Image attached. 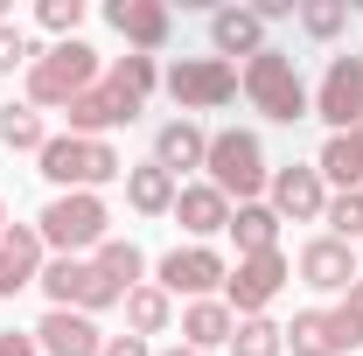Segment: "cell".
Here are the masks:
<instances>
[{"mask_svg": "<svg viewBox=\"0 0 363 356\" xmlns=\"http://www.w3.org/2000/svg\"><path fill=\"white\" fill-rule=\"evenodd\" d=\"M161 84V70H154V56H119L84 98H70L63 105V119H70V133L77 140H105L112 126H133L140 105H147V91Z\"/></svg>", "mask_w": 363, "mask_h": 356, "instance_id": "6da1fadb", "label": "cell"}, {"mask_svg": "<svg viewBox=\"0 0 363 356\" xmlns=\"http://www.w3.org/2000/svg\"><path fill=\"white\" fill-rule=\"evenodd\" d=\"M43 161V175L56 182V196H98L105 182H126V161H119V147L112 140H77V133H49V147L35 154Z\"/></svg>", "mask_w": 363, "mask_h": 356, "instance_id": "7a4b0ae2", "label": "cell"}, {"mask_svg": "<svg viewBox=\"0 0 363 356\" xmlns=\"http://www.w3.org/2000/svg\"><path fill=\"white\" fill-rule=\"evenodd\" d=\"M238 91L252 98V112H266L272 126H294V119H308V84H301V63L286 56V49H259L245 70H238Z\"/></svg>", "mask_w": 363, "mask_h": 356, "instance_id": "3957f363", "label": "cell"}, {"mask_svg": "<svg viewBox=\"0 0 363 356\" xmlns=\"http://www.w3.org/2000/svg\"><path fill=\"white\" fill-rule=\"evenodd\" d=\"M98 84V49L84 43V35H70V43H49L35 63H28V105L35 112H63L70 98H84V91Z\"/></svg>", "mask_w": 363, "mask_h": 356, "instance_id": "277c9868", "label": "cell"}, {"mask_svg": "<svg viewBox=\"0 0 363 356\" xmlns=\"http://www.w3.org/2000/svg\"><path fill=\"white\" fill-rule=\"evenodd\" d=\"M203 168H210V189H224L230 203H259V189L272 182L266 147H259V133H245V126H224V133H210V154H203Z\"/></svg>", "mask_w": 363, "mask_h": 356, "instance_id": "5b68a950", "label": "cell"}, {"mask_svg": "<svg viewBox=\"0 0 363 356\" xmlns=\"http://www.w3.org/2000/svg\"><path fill=\"white\" fill-rule=\"evenodd\" d=\"M43 230V245H56V259H77V252H98L105 238H112V210H105V196H49V210L35 217Z\"/></svg>", "mask_w": 363, "mask_h": 356, "instance_id": "8992f818", "label": "cell"}, {"mask_svg": "<svg viewBox=\"0 0 363 356\" xmlns=\"http://www.w3.org/2000/svg\"><path fill=\"white\" fill-rule=\"evenodd\" d=\"M308 112H315L328 133H357V126H363V56H357V49L328 56V70H321Z\"/></svg>", "mask_w": 363, "mask_h": 356, "instance_id": "52a82bcc", "label": "cell"}, {"mask_svg": "<svg viewBox=\"0 0 363 356\" xmlns=\"http://www.w3.org/2000/svg\"><path fill=\"white\" fill-rule=\"evenodd\" d=\"M35 287L49 294V308H70V314H98V308H119V301H126L91 259H49Z\"/></svg>", "mask_w": 363, "mask_h": 356, "instance_id": "ba28073f", "label": "cell"}, {"mask_svg": "<svg viewBox=\"0 0 363 356\" xmlns=\"http://www.w3.org/2000/svg\"><path fill=\"white\" fill-rule=\"evenodd\" d=\"M168 98L182 112H217V105L238 98V63H224V56H182L168 70Z\"/></svg>", "mask_w": 363, "mask_h": 356, "instance_id": "9c48e42d", "label": "cell"}, {"mask_svg": "<svg viewBox=\"0 0 363 356\" xmlns=\"http://www.w3.org/2000/svg\"><path fill=\"white\" fill-rule=\"evenodd\" d=\"M294 279V266H286V252H259V259H238L224 279V308L245 321V314H266L272 301H279V287Z\"/></svg>", "mask_w": 363, "mask_h": 356, "instance_id": "30bf717a", "label": "cell"}, {"mask_svg": "<svg viewBox=\"0 0 363 356\" xmlns=\"http://www.w3.org/2000/svg\"><path fill=\"white\" fill-rule=\"evenodd\" d=\"M230 279V266H224V252H210V245H175L168 259H161V294L175 301V294H189V301H210L217 287Z\"/></svg>", "mask_w": 363, "mask_h": 356, "instance_id": "8fae6325", "label": "cell"}, {"mask_svg": "<svg viewBox=\"0 0 363 356\" xmlns=\"http://www.w3.org/2000/svg\"><path fill=\"white\" fill-rule=\"evenodd\" d=\"M294 266H301V279H308L315 294H350V287L363 279V272H357V252H350L342 238H308Z\"/></svg>", "mask_w": 363, "mask_h": 356, "instance_id": "7c38bea8", "label": "cell"}, {"mask_svg": "<svg viewBox=\"0 0 363 356\" xmlns=\"http://www.w3.org/2000/svg\"><path fill=\"white\" fill-rule=\"evenodd\" d=\"M272 217L286 223H321V210H328V182L315 175V168H272Z\"/></svg>", "mask_w": 363, "mask_h": 356, "instance_id": "4fadbf2b", "label": "cell"}, {"mask_svg": "<svg viewBox=\"0 0 363 356\" xmlns=\"http://www.w3.org/2000/svg\"><path fill=\"white\" fill-rule=\"evenodd\" d=\"M105 21L133 43V56H154V49H168V35H175V14H168L161 0H112Z\"/></svg>", "mask_w": 363, "mask_h": 356, "instance_id": "5bb4252c", "label": "cell"}, {"mask_svg": "<svg viewBox=\"0 0 363 356\" xmlns=\"http://www.w3.org/2000/svg\"><path fill=\"white\" fill-rule=\"evenodd\" d=\"M35 279H43V230L35 223H7V238H0V301H14Z\"/></svg>", "mask_w": 363, "mask_h": 356, "instance_id": "9a60e30c", "label": "cell"}, {"mask_svg": "<svg viewBox=\"0 0 363 356\" xmlns=\"http://www.w3.org/2000/svg\"><path fill=\"white\" fill-rule=\"evenodd\" d=\"M230 210H238V203H230L224 189H210V182H182L168 217H175L189 238H217V230H230Z\"/></svg>", "mask_w": 363, "mask_h": 356, "instance_id": "2e32d148", "label": "cell"}, {"mask_svg": "<svg viewBox=\"0 0 363 356\" xmlns=\"http://www.w3.org/2000/svg\"><path fill=\"white\" fill-rule=\"evenodd\" d=\"M28 335H35L43 356H98V350H105V335L91 328V314H70V308H49Z\"/></svg>", "mask_w": 363, "mask_h": 356, "instance_id": "e0dca14e", "label": "cell"}, {"mask_svg": "<svg viewBox=\"0 0 363 356\" xmlns=\"http://www.w3.org/2000/svg\"><path fill=\"white\" fill-rule=\"evenodd\" d=\"M259 49H266V21H259V7H217V14H210V56H245V63H252V56H259Z\"/></svg>", "mask_w": 363, "mask_h": 356, "instance_id": "ac0fdd59", "label": "cell"}, {"mask_svg": "<svg viewBox=\"0 0 363 356\" xmlns=\"http://www.w3.org/2000/svg\"><path fill=\"white\" fill-rule=\"evenodd\" d=\"M203 154H210V133L196 119H168L154 133V168H168L175 182H182V168H203Z\"/></svg>", "mask_w": 363, "mask_h": 356, "instance_id": "d6986e66", "label": "cell"}, {"mask_svg": "<svg viewBox=\"0 0 363 356\" xmlns=\"http://www.w3.org/2000/svg\"><path fill=\"white\" fill-rule=\"evenodd\" d=\"M230 328H238V314L224 301H189L182 308V350H230Z\"/></svg>", "mask_w": 363, "mask_h": 356, "instance_id": "ffe728a7", "label": "cell"}, {"mask_svg": "<svg viewBox=\"0 0 363 356\" xmlns=\"http://www.w3.org/2000/svg\"><path fill=\"white\" fill-rule=\"evenodd\" d=\"M315 175L335 182V196H342V189H363V126H357V133H328V140H321Z\"/></svg>", "mask_w": 363, "mask_h": 356, "instance_id": "44dd1931", "label": "cell"}, {"mask_svg": "<svg viewBox=\"0 0 363 356\" xmlns=\"http://www.w3.org/2000/svg\"><path fill=\"white\" fill-rule=\"evenodd\" d=\"M286 350L294 356H342L350 343H342V328H335V308H308L286 321Z\"/></svg>", "mask_w": 363, "mask_h": 356, "instance_id": "7402d4cb", "label": "cell"}, {"mask_svg": "<svg viewBox=\"0 0 363 356\" xmlns=\"http://www.w3.org/2000/svg\"><path fill=\"white\" fill-rule=\"evenodd\" d=\"M175 189L182 182L168 175V168H154V161L126 168V203H133L140 217H168V210H175Z\"/></svg>", "mask_w": 363, "mask_h": 356, "instance_id": "603a6c76", "label": "cell"}, {"mask_svg": "<svg viewBox=\"0 0 363 356\" xmlns=\"http://www.w3.org/2000/svg\"><path fill=\"white\" fill-rule=\"evenodd\" d=\"M230 238H238V259L279 252V217H272V203H238V210H230Z\"/></svg>", "mask_w": 363, "mask_h": 356, "instance_id": "cb8c5ba5", "label": "cell"}, {"mask_svg": "<svg viewBox=\"0 0 363 356\" xmlns=\"http://www.w3.org/2000/svg\"><path fill=\"white\" fill-rule=\"evenodd\" d=\"M0 147L7 154H43L49 147V126H43V112L21 98V105H0Z\"/></svg>", "mask_w": 363, "mask_h": 356, "instance_id": "d4e9b609", "label": "cell"}, {"mask_svg": "<svg viewBox=\"0 0 363 356\" xmlns=\"http://www.w3.org/2000/svg\"><path fill=\"white\" fill-rule=\"evenodd\" d=\"M91 266L105 272L119 294H133V287H140V272H147V259H140V245H133V238H105V245L91 252Z\"/></svg>", "mask_w": 363, "mask_h": 356, "instance_id": "484cf974", "label": "cell"}, {"mask_svg": "<svg viewBox=\"0 0 363 356\" xmlns=\"http://www.w3.org/2000/svg\"><path fill=\"white\" fill-rule=\"evenodd\" d=\"M168 321H175V301L140 279L133 294H126V328H133V335H168Z\"/></svg>", "mask_w": 363, "mask_h": 356, "instance_id": "4316f807", "label": "cell"}, {"mask_svg": "<svg viewBox=\"0 0 363 356\" xmlns=\"http://www.w3.org/2000/svg\"><path fill=\"white\" fill-rule=\"evenodd\" d=\"M279 350H286V328L266 321V314H245L230 328V356H279Z\"/></svg>", "mask_w": 363, "mask_h": 356, "instance_id": "83f0119b", "label": "cell"}, {"mask_svg": "<svg viewBox=\"0 0 363 356\" xmlns=\"http://www.w3.org/2000/svg\"><path fill=\"white\" fill-rule=\"evenodd\" d=\"M321 223H328V238H363V189H342V196H328V210H321Z\"/></svg>", "mask_w": 363, "mask_h": 356, "instance_id": "f1b7e54d", "label": "cell"}, {"mask_svg": "<svg viewBox=\"0 0 363 356\" xmlns=\"http://www.w3.org/2000/svg\"><path fill=\"white\" fill-rule=\"evenodd\" d=\"M301 28H308L315 43H335V35L350 28V7H342V0H315V7H301Z\"/></svg>", "mask_w": 363, "mask_h": 356, "instance_id": "f546056e", "label": "cell"}, {"mask_svg": "<svg viewBox=\"0 0 363 356\" xmlns=\"http://www.w3.org/2000/svg\"><path fill=\"white\" fill-rule=\"evenodd\" d=\"M35 21H43L56 43H70V35H77V21H84V0H35Z\"/></svg>", "mask_w": 363, "mask_h": 356, "instance_id": "4dcf8cb0", "label": "cell"}, {"mask_svg": "<svg viewBox=\"0 0 363 356\" xmlns=\"http://www.w3.org/2000/svg\"><path fill=\"white\" fill-rule=\"evenodd\" d=\"M35 56H43V49L28 43L21 28H7V21H0V77H14V70H28Z\"/></svg>", "mask_w": 363, "mask_h": 356, "instance_id": "1f68e13d", "label": "cell"}, {"mask_svg": "<svg viewBox=\"0 0 363 356\" xmlns=\"http://www.w3.org/2000/svg\"><path fill=\"white\" fill-rule=\"evenodd\" d=\"M335 328H342V343H350V350L363 343V279L342 294V308H335Z\"/></svg>", "mask_w": 363, "mask_h": 356, "instance_id": "d6a6232c", "label": "cell"}, {"mask_svg": "<svg viewBox=\"0 0 363 356\" xmlns=\"http://www.w3.org/2000/svg\"><path fill=\"white\" fill-rule=\"evenodd\" d=\"M98 356H154V350H147V335H105Z\"/></svg>", "mask_w": 363, "mask_h": 356, "instance_id": "836d02e7", "label": "cell"}, {"mask_svg": "<svg viewBox=\"0 0 363 356\" xmlns=\"http://www.w3.org/2000/svg\"><path fill=\"white\" fill-rule=\"evenodd\" d=\"M0 356H43V350H35V335H21V328H0Z\"/></svg>", "mask_w": 363, "mask_h": 356, "instance_id": "e575fe53", "label": "cell"}, {"mask_svg": "<svg viewBox=\"0 0 363 356\" xmlns=\"http://www.w3.org/2000/svg\"><path fill=\"white\" fill-rule=\"evenodd\" d=\"M0 238H7V203H0Z\"/></svg>", "mask_w": 363, "mask_h": 356, "instance_id": "d590c367", "label": "cell"}, {"mask_svg": "<svg viewBox=\"0 0 363 356\" xmlns=\"http://www.w3.org/2000/svg\"><path fill=\"white\" fill-rule=\"evenodd\" d=\"M161 356H196V350H161Z\"/></svg>", "mask_w": 363, "mask_h": 356, "instance_id": "8d00e7d4", "label": "cell"}]
</instances>
